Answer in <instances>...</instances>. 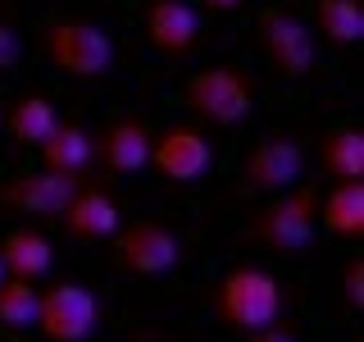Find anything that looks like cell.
<instances>
[{
	"mask_svg": "<svg viewBox=\"0 0 364 342\" xmlns=\"http://www.w3.org/2000/svg\"><path fill=\"white\" fill-rule=\"evenodd\" d=\"M210 311L223 328L232 333H250V328H264L273 319H282L287 311V296H282V283L273 279L269 269L259 265H237L228 269L210 292Z\"/></svg>",
	"mask_w": 364,
	"mask_h": 342,
	"instance_id": "6da1fadb",
	"label": "cell"
},
{
	"mask_svg": "<svg viewBox=\"0 0 364 342\" xmlns=\"http://www.w3.org/2000/svg\"><path fill=\"white\" fill-rule=\"evenodd\" d=\"M314 224H318V192L314 187H282L255 210L246 233L255 242H264L269 251H282V256H296L314 242Z\"/></svg>",
	"mask_w": 364,
	"mask_h": 342,
	"instance_id": "7a4b0ae2",
	"label": "cell"
},
{
	"mask_svg": "<svg viewBox=\"0 0 364 342\" xmlns=\"http://www.w3.org/2000/svg\"><path fill=\"white\" fill-rule=\"evenodd\" d=\"M187 105L210 119L214 128H237V123L250 119V105H255V83L242 73L237 64H210L200 73L187 78Z\"/></svg>",
	"mask_w": 364,
	"mask_h": 342,
	"instance_id": "3957f363",
	"label": "cell"
},
{
	"mask_svg": "<svg viewBox=\"0 0 364 342\" xmlns=\"http://www.w3.org/2000/svg\"><path fill=\"white\" fill-rule=\"evenodd\" d=\"M41 51L68 78H105L114 68V41L105 28L87 19H64L41 32Z\"/></svg>",
	"mask_w": 364,
	"mask_h": 342,
	"instance_id": "277c9868",
	"label": "cell"
},
{
	"mask_svg": "<svg viewBox=\"0 0 364 342\" xmlns=\"http://www.w3.org/2000/svg\"><path fill=\"white\" fill-rule=\"evenodd\" d=\"M182 256H187L182 237L159 219H132L119 224L114 233V265L132 279H159V274L178 269Z\"/></svg>",
	"mask_w": 364,
	"mask_h": 342,
	"instance_id": "5b68a950",
	"label": "cell"
},
{
	"mask_svg": "<svg viewBox=\"0 0 364 342\" xmlns=\"http://www.w3.org/2000/svg\"><path fill=\"white\" fill-rule=\"evenodd\" d=\"M100 324V296L77 279L37 292V324L50 342H87Z\"/></svg>",
	"mask_w": 364,
	"mask_h": 342,
	"instance_id": "8992f818",
	"label": "cell"
},
{
	"mask_svg": "<svg viewBox=\"0 0 364 342\" xmlns=\"http://www.w3.org/2000/svg\"><path fill=\"white\" fill-rule=\"evenodd\" d=\"M259 46H264V60L278 68L282 78H310L314 73V32L310 23H301L291 9H264L259 14Z\"/></svg>",
	"mask_w": 364,
	"mask_h": 342,
	"instance_id": "52a82bcc",
	"label": "cell"
},
{
	"mask_svg": "<svg viewBox=\"0 0 364 342\" xmlns=\"http://www.w3.org/2000/svg\"><path fill=\"white\" fill-rule=\"evenodd\" d=\"M82 187L77 174H55V169H37V174H14L0 182V205L28 219H60L68 197Z\"/></svg>",
	"mask_w": 364,
	"mask_h": 342,
	"instance_id": "ba28073f",
	"label": "cell"
},
{
	"mask_svg": "<svg viewBox=\"0 0 364 342\" xmlns=\"http://www.w3.org/2000/svg\"><path fill=\"white\" fill-rule=\"evenodd\" d=\"M151 165L164 174L168 182H200L214 165V146L200 128L173 123V128L151 137Z\"/></svg>",
	"mask_w": 364,
	"mask_h": 342,
	"instance_id": "9c48e42d",
	"label": "cell"
},
{
	"mask_svg": "<svg viewBox=\"0 0 364 342\" xmlns=\"http://www.w3.org/2000/svg\"><path fill=\"white\" fill-rule=\"evenodd\" d=\"M301 169H305L301 142H296V137L269 133V137H259V142L246 151V160H242V182H246L250 192H264V197H273V192L291 187V182L301 178Z\"/></svg>",
	"mask_w": 364,
	"mask_h": 342,
	"instance_id": "30bf717a",
	"label": "cell"
},
{
	"mask_svg": "<svg viewBox=\"0 0 364 342\" xmlns=\"http://www.w3.org/2000/svg\"><path fill=\"white\" fill-rule=\"evenodd\" d=\"M146 37L159 55L168 60H187L200 41V19L187 0H151L146 9Z\"/></svg>",
	"mask_w": 364,
	"mask_h": 342,
	"instance_id": "8fae6325",
	"label": "cell"
},
{
	"mask_svg": "<svg viewBox=\"0 0 364 342\" xmlns=\"http://www.w3.org/2000/svg\"><path fill=\"white\" fill-rule=\"evenodd\" d=\"M60 219L68 228V237H77V242H100V237H114V233H119L123 210H119V201H114L109 192L77 187L73 197H68Z\"/></svg>",
	"mask_w": 364,
	"mask_h": 342,
	"instance_id": "7c38bea8",
	"label": "cell"
},
{
	"mask_svg": "<svg viewBox=\"0 0 364 342\" xmlns=\"http://www.w3.org/2000/svg\"><path fill=\"white\" fill-rule=\"evenodd\" d=\"M151 123L146 119H114L105 133H100L96 151L100 160L114 169V174H141L151 165Z\"/></svg>",
	"mask_w": 364,
	"mask_h": 342,
	"instance_id": "4fadbf2b",
	"label": "cell"
},
{
	"mask_svg": "<svg viewBox=\"0 0 364 342\" xmlns=\"http://www.w3.org/2000/svg\"><path fill=\"white\" fill-rule=\"evenodd\" d=\"M41 151V169H55V174H77L82 178L96 160V137H91L82 123H55L50 137L37 146Z\"/></svg>",
	"mask_w": 364,
	"mask_h": 342,
	"instance_id": "5bb4252c",
	"label": "cell"
},
{
	"mask_svg": "<svg viewBox=\"0 0 364 342\" xmlns=\"http://www.w3.org/2000/svg\"><path fill=\"white\" fill-rule=\"evenodd\" d=\"M0 260H5V274L37 283L41 274H50V265H55V247L37 228H14V233L0 242Z\"/></svg>",
	"mask_w": 364,
	"mask_h": 342,
	"instance_id": "9a60e30c",
	"label": "cell"
},
{
	"mask_svg": "<svg viewBox=\"0 0 364 342\" xmlns=\"http://www.w3.org/2000/svg\"><path fill=\"white\" fill-rule=\"evenodd\" d=\"M55 123H60V114H55L50 96H41V91H23L14 105L0 114V128H9V137L23 146H41Z\"/></svg>",
	"mask_w": 364,
	"mask_h": 342,
	"instance_id": "2e32d148",
	"label": "cell"
},
{
	"mask_svg": "<svg viewBox=\"0 0 364 342\" xmlns=\"http://www.w3.org/2000/svg\"><path fill=\"white\" fill-rule=\"evenodd\" d=\"M318 219H323V228L333 237L360 242L364 237V178H341L323 197V214Z\"/></svg>",
	"mask_w": 364,
	"mask_h": 342,
	"instance_id": "e0dca14e",
	"label": "cell"
},
{
	"mask_svg": "<svg viewBox=\"0 0 364 342\" xmlns=\"http://www.w3.org/2000/svg\"><path fill=\"white\" fill-rule=\"evenodd\" d=\"M314 28L328 46H355L364 41V0H318Z\"/></svg>",
	"mask_w": 364,
	"mask_h": 342,
	"instance_id": "ac0fdd59",
	"label": "cell"
},
{
	"mask_svg": "<svg viewBox=\"0 0 364 342\" xmlns=\"http://www.w3.org/2000/svg\"><path fill=\"white\" fill-rule=\"evenodd\" d=\"M318 160H323V169H328L337 182H341V178H364V133H360V128H337V133H328Z\"/></svg>",
	"mask_w": 364,
	"mask_h": 342,
	"instance_id": "d6986e66",
	"label": "cell"
},
{
	"mask_svg": "<svg viewBox=\"0 0 364 342\" xmlns=\"http://www.w3.org/2000/svg\"><path fill=\"white\" fill-rule=\"evenodd\" d=\"M0 324L5 328H32L37 324V288L28 279H14L9 274L0 283Z\"/></svg>",
	"mask_w": 364,
	"mask_h": 342,
	"instance_id": "ffe728a7",
	"label": "cell"
},
{
	"mask_svg": "<svg viewBox=\"0 0 364 342\" xmlns=\"http://www.w3.org/2000/svg\"><path fill=\"white\" fill-rule=\"evenodd\" d=\"M341 306H346L350 315L364 311V260H346L341 265Z\"/></svg>",
	"mask_w": 364,
	"mask_h": 342,
	"instance_id": "44dd1931",
	"label": "cell"
},
{
	"mask_svg": "<svg viewBox=\"0 0 364 342\" xmlns=\"http://www.w3.org/2000/svg\"><path fill=\"white\" fill-rule=\"evenodd\" d=\"M18 60H23V41H18V32L9 28V23H0V73L18 68Z\"/></svg>",
	"mask_w": 364,
	"mask_h": 342,
	"instance_id": "7402d4cb",
	"label": "cell"
},
{
	"mask_svg": "<svg viewBox=\"0 0 364 342\" xmlns=\"http://www.w3.org/2000/svg\"><path fill=\"white\" fill-rule=\"evenodd\" d=\"M246 342H296V333L282 324V319H273V324H264V328H250Z\"/></svg>",
	"mask_w": 364,
	"mask_h": 342,
	"instance_id": "603a6c76",
	"label": "cell"
},
{
	"mask_svg": "<svg viewBox=\"0 0 364 342\" xmlns=\"http://www.w3.org/2000/svg\"><path fill=\"white\" fill-rule=\"evenodd\" d=\"M205 9H214V14H228V9H237V5H246V0H200Z\"/></svg>",
	"mask_w": 364,
	"mask_h": 342,
	"instance_id": "cb8c5ba5",
	"label": "cell"
},
{
	"mask_svg": "<svg viewBox=\"0 0 364 342\" xmlns=\"http://www.w3.org/2000/svg\"><path fill=\"white\" fill-rule=\"evenodd\" d=\"M5 279H9V274H5V260H0V283H5Z\"/></svg>",
	"mask_w": 364,
	"mask_h": 342,
	"instance_id": "d4e9b609",
	"label": "cell"
},
{
	"mask_svg": "<svg viewBox=\"0 0 364 342\" xmlns=\"http://www.w3.org/2000/svg\"><path fill=\"white\" fill-rule=\"evenodd\" d=\"M0 114H5V110H0Z\"/></svg>",
	"mask_w": 364,
	"mask_h": 342,
	"instance_id": "484cf974",
	"label": "cell"
}]
</instances>
